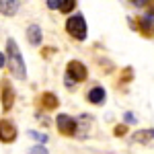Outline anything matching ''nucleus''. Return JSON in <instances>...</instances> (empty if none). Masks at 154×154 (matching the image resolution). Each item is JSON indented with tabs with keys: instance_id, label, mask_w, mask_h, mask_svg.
Here are the masks:
<instances>
[{
	"instance_id": "f257e3e1",
	"label": "nucleus",
	"mask_w": 154,
	"mask_h": 154,
	"mask_svg": "<svg viewBox=\"0 0 154 154\" xmlns=\"http://www.w3.org/2000/svg\"><path fill=\"white\" fill-rule=\"evenodd\" d=\"M6 56H8V68H11V72L17 76V78H21V80H23L25 76H27L25 62H23V56H21L19 48H17V43H14L12 39L6 41Z\"/></svg>"
},
{
	"instance_id": "f03ea898",
	"label": "nucleus",
	"mask_w": 154,
	"mask_h": 154,
	"mask_svg": "<svg viewBox=\"0 0 154 154\" xmlns=\"http://www.w3.org/2000/svg\"><path fill=\"white\" fill-rule=\"evenodd\" d=\"M66 31H68V35L74 37L76 41H84V39H86V33H88L86 23H84V19L80 14H74V17H70V19L66 21Z\"/></svg>"
},
{
	"instance_id": "7ed1b4c3",
	"label": "nucleus",
	"mask_w": 154,
	"mask_h": 154,
	"mask_svg": "<svg viewBox=\"0 0 154 154\" xmlns=\"http://www.w3.org/2000/svg\"><path fill=\"white\" fill-rule=\"evenodd\" d=\"M66 74L70 76L74 82H82V80H86V76H88V72H86V66H84L82 62H78V60H72V62H68Z\"/></svg>"
},
{
	"instance_id": "20e7f679",
	"label": "nucleus",
	"mask_w": 154,
	"mask_h": 154,
	"mask_svg": "<svg viewBox=\"0 0 154 154\" xmlns=\"http://www.w3.org/2000/svg\"><path fill=\"white\" fill-rule=\"evenodd\" d=\"M56 125H58V131L62 136H74L76 134V121L70 115H66V113L56 117Z\"/></svg>"
},
{
	"instance_id": "39448f33",
	"label": "nucleus",
	"mask_w": 154,
	"mask_h": 154,
	"mask_svg": "<svg viewBox=\"0 0 154 154\" xmlns=\"http://www.w3.org/2000/svg\"><path fill=\"white\" fill-rule=\"evenodd\" d=\"M14 138H17V128H14V123L8 121V119H2V121H0V140L4 144H11V142H14Z\"/></svg>"
},
{
	"instance_id": "423d86ee",
	"label": "nucleus",
	"mask_w": 154,
	"mask_h": 154,
	"mask_svg": "<svg viewBox=\"0 0 154 154\" xmlns=\"http://www.w3.org/2000/svg\"><path fill=\"white\" fill-rule=\"evenodd\" d=\"M12 101H14V93H12V86L8 80H2V109L8 111L12 107Z\"/></svg>"
},
{
	"instance_id": "0eeeda50",
	"label": "nucleus",
	"mask_w": 154,
	"mask_h": 154,
	"mask_svg": "<svg viewBox=\"0 0 154 154\" xmlns=\"http://www.w3.org/2000/svg\"><path fill=\"white\" fill-rule=\"evenodd\" d=\"M58 97L54 95V93H43L41 95V105H43V109H48V111H54L56 107H58Z\"/></svg>"
},
{
	"instance_id": "6e6552de",
	"label": "nucleus",
	"mask_w": 154,
	"mask_h": 154,
	"mask_svg": "<svg viewBox=\"0 0 154 154\" xmlns=\"http://www.w3.org/2000/svg\"><path fill=\"white\" fill-rule=\"evenodd\" d=\"M27 39H29L31 45H39V43H41V29H39L37 25H29V29H27Z\"/></svg>"
},
{
	"instance_id": "1a4fd4ad",
	"label": "nucleus",
	"mask_w": 154,
	"mask_h": 154,
	"mask_svg": "<svg viewBox=\"0 0 154 154\" xmlns=\"http://www.w3.org/2000/svg\"><path fill=\"white\" fill-rule=\"evenodd\" d=\"M88 101H91L93 105H101V103L105 101V91H103L101 86L91 88V91H88Z\"/></svg>"
},
{
	"instance_id": "9d476101",
	"label": "nucleus",
	"mask_w": 154,
	"mask_h": 154,
	"mask_svg": "<svg viewBox=\"0 0 154 154\" xmlns=\"http://www.w3.org/2000/svg\"><path fill=\"white\" fill-rule=\"evenodd\" d=\"M19 8V0H2V14L4 17H12Z\"/></svg>"
},
{
	"instance_id": "9b49d317",
	"label": "nucleus",
	"mask_w": 154,
	"mask_h": 154,
	"mask_svg": "<svg viewBox=\"0 0 154 154\" xmlns=\"http://www.w3.org/2000/svg\"><path fill=\"white\" fill-rule=\"evenodd\" d=\"M136 27H138L146 37L154 35V27H152V23H150L148 19H138V21H136Z\"/></svg>"
},
{
	"instance_id": "f8f14e48",
	"label": "nucleus",
	"mask_w": 154,
	"mask_h": 154,
	"mask_svg": "<svg viewBox=\"0 0 154 154\" xmlns=\"http://www.w3.org/2000/svg\"><path fill=\"white\" fill-rule=\"evenodd\" d=\"M150 138H154V130H142L134 134V140H138V142H148Z\"/></svg>"
},
{
	"instance_id": "ddd939ff",
	"label": "nucleus",
	"mask_w": 154,
	"mask_h": 154,
	"mask_svg": "<svg viewBox=\"0 0 154 154\" xmlns=\"http://www.w3.org/2000/svg\"><path fill=\"white\" fill-rule=\"evenodd\" d=\"M74 8H76V0H64L62 6H60V11L66 12V14H68L70 11H74Z\"/></svg>"
},
{
	"instance_id": "4468645a",
	"label": "nucleus",
	"mask_w": 154,
	"mask_h": 154,
	"mask_svg": "<svg viewBox=\"0 0 154 154\" xmlns=\"http://www.w3.org/2000/svg\"><path fill=\"white\" fill-rule=\"evenodd\" d=\"M125 131H128V128H125V125H115L113 134H115V136H125Z\"/></svg>"
},
{
	"instance_id": "2eb2a0df",
	"label": "nucleus",
	"mask_w": 154,
	"mask_h": 154,
	"mask_svg": "<svg viewBox=\"0 0 154 154\" xmlns=\"http://www.w3.org/2000/svg\"><path fill=\"white\" fill-rule=\"evenodd\" d=\"M29 154H48V150L43 148V146H35V148H31Z\"/></svg>"
},
{
	"instance_id": "dca6fc26",
	"label": "nucleus",
	"mask_w": 154,
	"mask_h": 154,
	"mask_svg": "<svg viewBox=\"0 0 154 154\" xmlns=\"http://www.w3.org/2000/svg\"><path fill=\"white\" fill-rule=\"evenodd\" d=\"M64 0H48V8H60Z\"/></svg>"
},
{
	"instance_id": "f3484780",
	"label": "nucleus",
	"mask_w": 154,
	"mask_h": 154,
	"mask_svg": "<svg viewBox=\"0 0 154 154\" xmlns=\"http://www.w3.org/2000/svg\"><path fill=\"white\" fill-rule=\"evenodd\" d=\"M130 2H134V4H142V2H146V0H130Z\"/></svg>"
}]
</instances>
